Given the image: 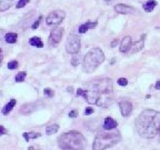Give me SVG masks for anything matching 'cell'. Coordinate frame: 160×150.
Returning a JSON list of instances; mask_svg holds the SVG:
<instances>
[{
	"label": "cell",
	"instance_id": "36",
	"mask_svg": "<svg viewBox=\"0 0 160 150\" xmlns=\"http://www.w3.org/2000/svg\"><path fill=\"white\" fill-rule=\"evenodd\" d=\"M105 1H106V2H110L111 0H105Z\"/></svg>",
	"mask_w": 160,
	"mask_h": 150
},
{
	"label": "cell",
	"instance_id": "1",
	"mask_svg": "<svg viewBox=\"0 0 160 150\" xmlns=\"http://www.w3.org/2000/svg\"><path fill=\"white\" fill-rule=\"evenodd\" d=\"M112 90L114 85L110 78L96 79L87 85L83 98L89 104H98L99 107H109L114 102Z\"/></svg>",
	"mask_w": 160,
	"mask_h": 150
},
{
	"label": "cell",
	"instance_id": "23",
	"mask_svg": "<svg viewBox=\"0 0 160 150\" xmlns=\"http://www.w3.org/2000/svg\"><path fill=\"white\" fill-rule=\"evenodd\" d=\"M26 76H27V72H25V71L18 72V73L16 75V81L22 82L23 80H25V78H26Z\"/></svg>",
	"mask_w": 160,
	"mask_h": 150
},
{
	"label": "cell",
	"instance_id": "6",
	"mask_svg": "<svg viewBox=\"0 0 160 150\" xmlns=\"http://www.w3.org/2000/svg\"><path fill=\"white\" fill-rule=\"evenodd\" d=\"M80 47H81L80 37L75 35V33H70L68 38H67V41H66V51L68 53L75 55V53L79 52Z\"/></svg>",
	"mask_w": 160,
	"mask_h": 150
},
{
	"label": "cell",
	"instance_id": "24",
	"mask_svg": "<svg viewBox=\"0 0 160 150\" xmlns=\"http://www.w3.org/2000/svg\"><path fill=\"white\" fill-rule=\"evenodd\" d=\"M18 67H19V62L17 61V60H12V61H10L9 63H8V68H9L10 70L17 69Z\"/></svg>",
	"mask_w": 160,
	"mask_h": 150
},
{
	"label": "cell",
	"instance_id": "9",
	"mask_svg": "<svg viewBox=\"0 0 160 150\" xmlns=\"http://www.w3.org/2000/svg\"><path fill=\"white\" fill-rule=\"evenodd\" d=\"M119 108H120L121 114L124 117H128L132 111V104L129 101H120L119 102Z\"/></svg>",
	"mask_w": 160,
	"mask_h": 150
},
{
	"label": "cell",
	"instance_id": "20",
	"mask_svg": "<svg viewBox=\"0 0 160 150\" xmlns=\"http://www.w3.org/2000/svg\"><path fill=\"white\" fill-rule=\"evenodd\" d=\"M35 104H23L21 107V112L22 114H29L31 111H33L36 109V107H33Z\"/></svg>",
	"mask_w": 160,
	"mask_h": 150
},
{
	"label": "cell",
	"instance_id": "35",
	"mask_svg": "<svg viewBox=\"0 0 160 150\" xmlns=\"http://www.w3.org/2000/svg\"><path fill=\"white\" fill-rule=\"evenodd\" d=\"M68 92H72V88H70V87H69V88H68Z\"/></svg>",
	"mask_w": 160,
	"mask_h": 150
},
{
	"label": "cell",
	"instance_id": "19",
	"mask_svg": "<svg viewBox=\"0 0 160 150\" xmlns=\"http://www.w3.org/2000/svg\"><path fill=\"white\" fill-rule=\"evenodd\" d=\"M17 38H18V35L15 32H9L5 36V40H6V43H16Z\"/></svg>",
	"mask_w": 160,
	"mask_h": 150
},
{
	"label": "cell",
	"instance_id": "10",
	"mask_svg": "<svg viewBox=\"0 0 160 150\" xmlns=\"http://www.w3.org/2000/svg\"><path fill=\"white\" fill-rule=\"evenodd\" d=\"M145 39H146V35H142V36L140 37V39L138 40V41H136V43L131 46V50H130L131 55L137 53V52H139L140 50H142V48H144V46H145Z\"/></svg>",
	"mask_w": 160,
	"mask_h": 150
},
{
	"label": "cell",
	"instance_id": "21",
	"mask_svg": "<svg viewBox=\"0 0 160 150\" xmlns=\"http://www.w3.org/2000/svg\"><path fill=\"white\" fill-rule=\"evenodd\" d=\"M22 136L27 141H29L30 139H36V138H39L41 135H40L39 132H25Z\"/></svg>",
	"mask_w": 160,
	"mask_h": 150
},
{
	"label": "cell",
	"instance_id": "27",
	"mask_svg": "<svg viewBox=\"0 0 160 150\" xmlns=\"http://www.w3.org/2000/svg\"><path fill=\"white\" fill-rule=\"evenodd\" d=\"M43 94L46 96H48V97H53V95H55L53 90H51V89H49V88L45 89V90H43Z\"/></svg>",
	"mask_w": 160,
	"mask_h": 150
},
{
	"label": "cell",
	"instance_id": "2",
	"mask_svg": "<svg viewBox=\"0 0 160 150\" xmlns=\"http://www.w3.org/2000/svg\"><path fill=\"white\" fill-rule=\"evenodd\" d=\"M134 124L141 137L155 138L160 132V111L146 109L137 117Z\"/></svg>",
	"mask_w": 160,
	"mask_h": 150
},
{
	"label": "cell",
	"instance_id": "3",
	"mask_svg": "<svg viewBox=\"0 0 160 150\" xmlns=\"http://www.w3.org/2000/svg\"><path fill=\"white\" fill-rule=\"evenodd\" d=\"M58 145L60 149H83L87 145L86 138L79 131L71 130L60 136L58 139Z\"/></svg>",
	"mask_w": 160,
	"mask_h": 150
},
{
	"label": "cell",
	"instance_id": "34",
	"mask_svg": "<svg viewBox=\"0 0 160 150\" xmlns=\"http://www.w3.org/2000/svg\"><path fill=\"white\" fill-rule=\"evenodd\" d=\"M117 43H118V39H114L112 41V43H111V47H114V45H117Z\"/></svg>",
	"mask_w": 160,
	"mask_h": 150
},
{
	"label": "cell",
	"instance_id": "28",
	"mask_svg": "<svg viewBox=\"0 0 160 150\" xmlns=\"http://www.w3.org/2000/svg\"><path fill=\"white\" fill-rule=\"evenodd\" d=\"M41 19H43V17L40 16L39 18L37 19L36 22H35V23L32 25V29H37V28H38V26H39V23H40V21H41Z\"/></svg>",
	"mask_w": 160,
	"mask_h": 150
},
{
	"label": "cell",
	"instance_id": "25",
	"mask_svg": "<svg viewBox=\"0 0 160 150\" xmlns=\"http://www.w3.org/2000/svg\"><path fill=\"white\" fill-rule=\"evenodd\" d=\"M28 2H29V0H19L17 3V8H23Z\"/></svg>",
	"mask_w": 160,
	"mask_h": 150
},
{
	"label": "cell",
	"instance_id": "26",
	"mask_svg": "<svg viewBox=\"0 0 160 150\" xmlns=\"http://www.w3.org/2000/svg\"><path fill=\"white\" fill-rule=\"evenodd\" d=\"M118 85L119 86H122V87H124V86H127L128 85V80L126 78H119L118 79Z\"/></svg>",
	"mask_w": 160,
	"mask_h": 150
},
{
	"label": "cell",
	"instance_id": "13",
	"mask_svg": "<svg viewBox=\"0 0 160 150\" xmlns=\"http://www.w3.org/2000/svg\"><path fill=\"white\" fill-rule=\"evenodd\" d=\"M117 127V121L112 119L111 117H107L104 121V128L106 130H112Z\"/></svg>",
	"mask_w": 160,
	"mask_h": 150
},
{
	"label": "cell",
	"instance_id": "18",
	"mask_svg": "<svg viewBox=\"0 0 160 150\" xmlns=\"http://www.w3.org/2000/svg\"><path fill=\"white\" fill-rule=\"evenodd\" d=\"M29 43L31 45V46L37 47V48H43V41H41V39H40L39 37H33V38H30Z\"/></svg>",
	"mask_w": 160,
	"mask_h": 150
},
{
	"label": "cell",
	"instance_id": "8",
	"mask_svg": "<svg viewBox=\"0 0 160 150\" xmlns=\"http://www.w3.org/2000/svg\"><path fill=\"white\" fill-rule=\"evenodd\" d=\"M63 29L60 28V27H57V28H53L51 31H50V36L49 39H48V43L50 46H57L62 39V35H63Z\"/></svg>",
	"mask_w": 160,
	"mask_h": 150
},
{
	"label": "cell",
	"instance_id": "4",
	"mask_svg": "<svg viewBox=\"0 0 160 150\" xmlns=\"http://www.w3.org/2000/svg\"><path fill=\"white\" fill-rule=\"evenodd\" d=\"M121 140L120 132L118 130H106L99 131L95 138L92 148L95 150H105L117 145Z\"/></svg>",
	"mask_w": 160,
	"mask_h": 150
},
{
	"label": "cell",
	"instance_id": "37",
	"mask_svg": "<svg viewBox=\"0 0 160 150\" xmlns=\"http://www.w3.org/2000/svg\"><path fill=\"white\" fill-rule=\"evenodd\" d=\"M159 134H160V132H159Z\"/></svg>",
	"mask_w": 160,
	"mask_h": 150
},
{
	"label": "cell",
	"instance_id": "32",
	"mask_svg": "<svg viewBox=\"0 0 160 150\" xmlns=\"http://www.w3.org/2000/svg\"><path fill=\"white\" fill-rule=\"evenodd\" d=\"M71 63H72L73 66H77V65H78V59H77V58L72 59V60H71Z\"/></svg>",
	"mask_w": 160,
	"mask_h": 150
},
{
	"label": "cell",
	"instance_id": "33",
	"mask_svg": "<svg viewBox=\"0 0 160 150\" xmlns=\"http://www.w3.org/2000/svg\"><path fill=\"white\" fill-rule=\"evenodd\" d=\"M155 87H156V89H160V80H158V81L156 82Z\"/></svg>",
	"mask_w": 160,
	"mask_h": 150
},
{
	"label": "cell",
	"instance_id": "12",
	"mask_svg": "<svg viewBox=\"0 0 160 150\" xmlns=\"http://www.w3.org/2000/svg\"><path fill=\"white\" fill-rule=\"evenodd\" d=\"M131 46H132V43H131V37L127 36V37H124V39L121 40L119 50H120L121 52H128V51H129V49L131 48Z\"/></svg>",
	"mask_w": 160,
	"mask_h": 150
},
{
	"label": "cell",
	"instance_id": "22",
	"mask_svg": "<svg viewBox=\"0 0 160 150\" xmlns=\"http://www.w3.org/2000/svg\"><path fill=\"white\" fill-rule=\"evenodd\" d=\"M59 130V126L58 124H50L46 128V134L47 135H53L56 134L57 131Z\"/></svg>",
	"mask_w": 160,
	"mask_h": 150
},
{
	"label": "cell",
	"instance_id": "15",
	"mask_svg": "<svg viewBox=\"0 0 160 150\" xmlns=\"http://www.w3.org/2000/svg\"><path fill=\"white\" fill-rule=\"evenodd\" d=\"M156 6H157V1L156 0H148L147 2L144 5V9L146 12H151Z\"/></svg>",
	"mask_w": 160,
	"mask_h": 150
},
{
	"label": "cell",
	"instance_id": "16",
	"mask_svg": "<svg viewBox=\"0 0 160 150\" xmlns=\"http://www.w3.org/2000/svg\"><path fill=\"white\" fill-rule=\"evenodd\" d=\"M15 106H16V100H15V99H11V100L2 108V111H1L2 114H8L10 111L12 110V108L15 107Z\"/></svg>",
	"mask_w": 160,
	"mask_h": 150
},
{
	"label": "cell",
	"instance_id": "14",
	"mask_svg": "<svg viewBox=\"0 0 160 150\" xmlns=\"http://www.w3.org/2000/svg\"><path fill=\"white\" fill-rule=\"evenodd\" d=\"M97 25H98V22H97V21H95V22H89V21H88V22L83 23V25H81V26L79 27V32H80V33H86L89 29L95 28Z\"/></svg>",
	"mask_w": 160,
	"mask_h": 150
},
{
	"label": "cell",
	"instance_id": "7",
	"mask_svg": "<svg viewBox=\"0 0 160 150\" xmlns=\"http://www.w3.org/2000/svg\"><path fill=\"white\" fill-rule=\"evenodd\" d=\"M65 17L66 12L63 10H55L48 15V17L46 18V23L48 26H58L59 23L62 22Z\"/></svg>",
	"mask_w": 160,
	"mask_h": 150
},
{
	"label": "cell",
	"instance_id": "29",
	"mask_svg": "<svg viewBox=\"0 0 160 150\" xmlns=\"http://www.w3.org/2000/svg\"><path fill=\"white\" fill-rule=\"evenodd\" d=\"M78 116V111H76V110H72L69 112V117H71V118H76Z\"/></svg>",
	"mask_w": 160,
	"mask_h": 150
},
{
	"label": "cell",
	"instance_id": "31",
	"mask_svg": "<svg viewBox=\"0 0 160 150\" xmlns=\"http://www.w3.org/2000/svg\"><path fill=\"white\" fill-rule=\"evenodd\" d=\"M7 134V130L5 129L3 126H0V135H6Z\"/></svg>",
	"mask_w": 160,
	"mask_h": 150
},
{
	"label": "cell",
	"instance_id": "11",
	"mask_svg": "<svg viewBox=\"0 0 160 150\" xmlns=\"http://www.w3.org/2000/svg\"><path fill=\"white\" fill-rule=\"evenodd\" d=\"M116 11L118 13H122V15H129V13H134V7L127 6V5H124V3H119L116 6Z\"/></svg>",
	"mask_w": 160,
	"mask_h": 150
},
{
	"label": "cell",
	"instance_id": "17",
	"mask_svg": "<svg viewBox=\"0 0 160 150\" xmlns=\"http://www.w3.org/2000/svg\"><path fill=\"white\" fill-rule=\"evenodd\" d=\"M15 0H0V10L1 11H6L13 5Z\"/></svg>",
	"mask_w": 160,
	"mask_h": 150
},
{
	"label": "cell",
	"instance_id": "5",
	"mask_svg": "<svg viewBox=\"0 0 160 150\" xmlns=\"http://www.w3.org/2000/svg\"><path fill=\"white\" fill-rule=\"evenodd\" d=\"M105 61V55L100 48H92L86 53L82 68L85 72H92Z\"/></svg>",
	"mask_w": 160,
	"mask_h": 150
},
{
	"label": "cell",
	"instance_id": "30",
	"mask_svg": "<svg viewBox=\"0 0 160 150\" xmlns=\"http://www.w3.org/2000/svg\"><path fill=\"white\" fill-rule=\"evenodd\" d=\"M92 112H94V109L92 108H87L85 110V114L86 116H88V114H91Z\"/></svg>",
	"mask_w": 160,
	"mask_h": 150
}]
</instances>
